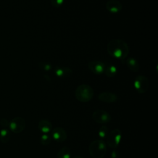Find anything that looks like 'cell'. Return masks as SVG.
Returning a JSON list of instances; mask_svg holds the SVG:
<instances>
[{"mask_svg":"<svg viewBox=\"0 0 158 158\" xmlns=\"http://www.w3.org/2000/svg\"><path fill=\"white\" fill-rule=\"evenodd\" d=\"M73 158H83V157H81V156H74Z\"/></svg>","mask_w":158,"mask_h":158,"instance_id":"23","label":"cell"},{"mask_svg":"<svg viewBox=\"0 0 158 158\" xmlns=\"http://www.w3.org/2000/svg\"><path fill=\"white\" fill-rule=\"evenodd\" d=\"M26 122L23 118L15 117L11 120L9 123V128L14 133H20L25 128Z\"/></svg>","mask_w":158,"mask_h":158,"instance_id":"6","label":"cell"},{"mask_svg":"<svg viewBox=\"0 0 158 158\" xmlns=\"http://www.w3.org/2000/svg\"><path fill=\"white\" fill-rule=\"evenodd\" d=\"M108 132H109V130H108L107 127L106 125H103L99 128L98 131V135L101 139H103L107 137L108 135Z\"/></svg>","mask_w":158,"mask_h":158,"instance_id":"18","label":"cell"},{"mask_svg":"<svg viewBox=\"0 0 158 158\" xmlns=\"http://www.w3.org/2000/svg\"><path fill=\"white\" fill-rule=\"evenodd\" d=\"M126 64L128 68L132 72H137L139 70L140 65L138 61L133 57H129L126 60Z\"/></svg>","mask_w":158,"mask_h":158,"instance_id":"15","label":"cell"},{"mask_svg":"<svg viewBox=\"0 0 158 158\" xmlns=\"http://www.w3.org/2000/svg\"><path fill=\"white\" fill-rule=\"evenodd\" d=\"M107 151L105 142L102 139H96L89 146V152L93 158H102Z\"/></svg>","mask_w":158,"mask_h":158,"instance_id":"3","label":"cell"},{"mask_svg":"<svg viewBox=\"0 0 158 158\" xmlns=\"http://www.w3.org/2000/svg\"><path fill=\"white\" fill-rule=\"evenodd\" d=\"M54 72L56 75L60 78H67L72 74V69L67 67H56Z\"/></svg>","mask_w":158,"mask_h":158,"instance_id":"12","label":"cell"},{"mask_svg":"<svg viewBox=\"0 0 158 158\" xmlns=\"http://www.w3.org/2000/svg\"><path fill=\"white\" fill-rule=\"evenodd\" d=\"M11 134L9 129L7 128H2L0 131V141L3 143H7L9 141Z\"/></svg>","mask_w":158,"mask_h":158,"instance_id":"16","label":"cell"},{"mask_svg":"<svg viewBox=\"0 0 158 158\" xmlns=\"http://www.w3.org/2000/svg\"><path fill=\"white\" fill-rule=\"evenodd\" d=\"M0 125L3 128H5L9 126V123L6 118H1L0 120Z\"/></svg>","mask_w":158,"mask_h":158,"instance_id":"22","label":"cell"},{"mask_svg":"<svg viewBox=\"0 0 158 158\" xmlns=\"http://www.w3.org/2000/svg\"><path fill=\"white\" fill-rule=\"evenodd\" d=\"M39 67L42 70H44L46 71L49 70L51 69V65L49 64L46 63V62H43L39 63Z\"/></svg>","mask_w":158,"mask_h":158,"instance_id":"21","label":"cell"},{"mask_svg":"<svg viewBox=\"0 0 158 158\" xmlns=\"http://www.w3.org/2000/svg\"><path fill=\"white\" fill-rule=\"evenodd\" d=\"M40 141H41V143L43 144V145H48L50 142H51V138H50V136L47 135V134H43L41 137V139H40Z\"/></svg>","mask_w":158,"mask_h":158,"instance_id":"19","label":"cell"},{"mask_svg":"<svg viewBox=\"0 0 158 158\" xmlns=\"http://www.w3.org/2000/svg\"><path fill=\"white\" fill-rule=\"evenodd\" d=\"M106 8L110 13L116 14L122 9V4L118 0H108L106 4Z\"/></svg>","mask_w":158,"mask_h":158,"instance_id":"9","label":"cell"},{"mask_svg":"<svg viewBox=\"0 0 158 158\" xmlns=\"http://www.w3.org/2000/svg\"><path fill=\"white\" fill-rule=\"evenodd\" d=\"M92 118L96 123L101 124L109 123L111 120V116L109 113L102 109L95 110L92 114Z\"/></svg>","mask_w":158,"mask_h":158,"instance_id":"7","label":"cell"},{"mask_svg":"<svg viewBox=\"0 0 158 158\" xmlns=\"http://www.w3.org/2000/svg\"><path fill=\"white\" fill-rule=\"evenodd\" d=\"M107 144L112 149L116 148L121 140L122 132L119 129L112 130L107 136Z\"/></svg>","mask_w":158,"mask_h":158,"instance_id":"4","label":"cell"},{"mask_svg":"<svg viewBox=\"0 0 158 158\" xmlns=\"http://www.w3.org/2000/svg\"><path fill=\"white\" fill-rule=\"evenodd\" d=\"M52 138L57 142H63L66 140L67 134L65 130L62 127H56L52 131Z\"/></svg>","mask_w":158,"mask_h":158,"instance_id":"11","label":"cell"},{"mask_svg":"<svg viewBox=\"0 0 158 158\" xmlns=\"http://www.w3.org/2000/svg\"><path fill=\"white\" fill-rule=\"evenodd\" d=\"M57 158H70V149L67 146L62 148L57 153Z\"/></svg>","mask_w":158,"mask_h":158,"instance_id":"17","label":"cell"},{"mask_svg":"<svg viewBox=\"0 0 158 158\" xmlns=\"http://www.w3.org/2000/svg\"><path fill=\"white\" fill-rule=\"evenodd\" d=\"M117 72V67L111 63H104V73L107 77H114Z\"/></svg>","mask_w":158,"mask_h":158,"instance_id":"14","label":"cell"},{"mask_svg":"<svg viewBox=\"0 0 158 158\" xmlns=\"http://www.w3.org/2000/svg\"><path fill=\"white\" fill-rule=\"evenodd\" d=\"M38 129L44 134L49 133L52 129V125L51 122L46 119L41 120L38 125Z\"/></svg>","mask_w":158,"mask_h":158,"instance_id":"13","label":"cell"},{"mask_svg":"<svg viewBox=\"0 0 158 158\" xmlns=\"http://www.w3.org/2000/svg\"><path fill=\"white\" fill-rule=\"evenodd\" d=\"M107 51L110 56L122 60L127 57L130 49L125 41L120 39H113L107 43Z\"/></svg>","mask_w":158,"mask_h":158,"instance_id":"1","label":"cell"},{"mask_svg":"<svg viewBox=\"0 0 158 158\" xmlns=\"http://www.w3.org/2000/svg\"><path fill=\"white\" fill-rule=\"evenodd\" d=\"M75 95L78 101L81 102H87L93 98L94 91L90 85L82 84L76 88Z\"/></svg>","mask_w":158,"mask_h":158,"instance_id":"2","label":"cell"},{"mask_svg":"<svg viewBox=\"0 0 158 158\" xmlns=\"http://www.w3.org/2000/svg\"><path fill=\"white\" fill-rule=\"evenodd\" d=\"M50 1L53 7L57 8L62 5L64 0H50Z\"/></svg>","mask_w":158,"mask_h":158,"instance_id":"20","label":"cell"},{"mask_svg":"<svg viewBox=\"0 0 158 158\" xmlns=\"http://www.w3.org/2000/svg\"><path fill=\"white\" fill-rule=\"evenodd\" d=\"M98 98L102 102L107 103L115 102L118 100V96L116 94L112 92H102L98 96Z\"/></svg>","mask_w":158,"mask_h":158,"instance_id":"10","label":"cell"},{"mask_svg":"<svg viewBox=\"0 0 158 158\" xmlns=\"http://www.w3.org/2000/svg\"><path fill=\"white\" fill-rule=\"evenodd\" d=\"M133 85L138 93L143 94L148 90L149 87V81L146 77L143 75H139L135 78Z\"/></svg>","mask_w":158,"mask_h":158,"instance_id":"5","label":"cell"},{"mask_svg":"<svg viewBox=\"0 0 158 158\" xmlns=\"http://www.w3.org/2000/svg\"><path fill=\"white\" fill-rule=\"evenodd\" d=\"M88 69L96 75H101L104 73V63L101 60H91L88 63Z\"/></svg>","mask_w":158,"mask_h":158,"instance_id":"8","label":"cell"}]
</instances>
